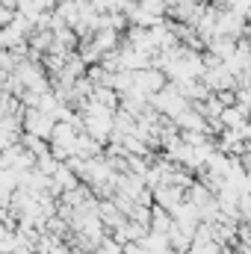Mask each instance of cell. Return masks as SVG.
Segmentation results:
<instances>
[{
  "label": "cell",
  "instance_id": "1",
  "mask_svg": "<svg viewBox=\"0 0 251 254\" xmlns=\"http://www.w3.org/2000/svg\"><path fill=\"white\" fill-rule=\"evenodd\" d=\"M160 116H166V119H175V116H181L184 110H189L192 104H189L187 98L178 92V86L175 83H169L163 92H157V95H151V101H148Z\"/></svg>",
  "mask_w": 251,
  "mask_h": 254
},
{
  "label": "cell",
  "instance_id": "2",
  "mask_svg": "<svg viewBox=\"0 0 251 254\" xmlns=\"http://www.w3.org/2000/svg\"><path fill=\"white\" fill-rule=\"evenodd\" d=\"M21 127H24V133H30V136H36V139L51 142V133H54L57 122H54V116H48V113H42V110H24Z\"/></svg>",
  "mask_w": 251,
  "mask_h": 254
},
{
  "label": "cell",
  "instance_id": "3",
  "mask_svg": "<svg viewBox=\"0 0 251 254\" xmlns=\"http://www.w3.org/2000/svg\"><path fill=\"white\" fill-rule=\"evenodd\" d=\"M133 80H136V89L145 92L148 98L157 95V92H163V89L169 86V77H166L160 68H142V71H133Z\"/></svg>",
  "mask_w": 251,
  "mask_h": 254
},
{
  "label": "cell",
  "instance_id": "4",
  "mask_svg": "<svg viewBox=\"0 0 251 254\" xmlns=\"http://www.w3.org/2000/svg\"><path fill=\"white\" fill-rule=\"evenodd\" d=\"M207 54H213L216 60L228 63V60H234V54H237V39H228V36H213V39L207 42Z\"/></svg>",
  "mask_w": 251,
  "mask_h": 254
},
{
  "label": "cell",
  "instance_id": "5",
  "mask_svg": "<svg viewBox=\"0 0 251 254\" xmlns=\"http://www.w3.org/2000/svg\"><path fill=\"white\" fill-rule=\"evenodd\" d=\"M60 3H65V0H57V6H60Z\"/></svg>",
  "mask_w": 251,
  "mask_h": 254
}]
</instances>
